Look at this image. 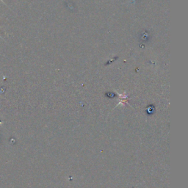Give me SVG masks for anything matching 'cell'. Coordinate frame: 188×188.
Masks as SVG:
<instances>
[{
    "label": "cell",
    "instance_id": "2",
    "mask_svg": "<svg viewBox=\"0 0 188 188\" xmlns=\"http://www.w3.org/2000/svg\"><path fill=\"white\" fill-rule=\"evenodd\" d=\"M0 38H2V37H1V36H0Z\"/></svg>",
    "mask_w": 188,
    "mask_h": 188
},
{
    "label": "cell",
    "instance_id": "1",
    "mask_svg": "<svg viewBox=\"0 0 188 188\" xmlns=\"http://www.w3.org/2000/svg\"><path fill=\"white\" fill-rule=\"evenodd\" d=\"M1 1H2V2H3V3H4V4H5V5H6V4H5V2H4V1H3V0H1Z\"/></svg>",
    "mask_w": 188,
    "mask_h": 188
}]
</instances>
